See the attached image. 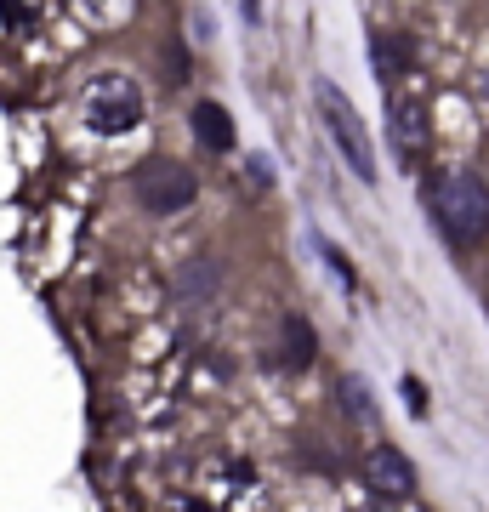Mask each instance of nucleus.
<instances>
[{
	"label": "nucleus",
	"instance_id": "obj_7",
	"mask_svg": "<svg viewBox=\"0 0 489 512\" xmlns=\"http://www.w3.org/2000/svg\"><path fill=\"white\" fill-rule=\"evenodd\" d=\"M188 120H194V137H200L211 154H228V148H234V120H228L222 103H194Z\"/></svg>",
	"mask_w": 489,
	"mask_h": 512
},
{
	"label": "nucleus",
	"instance_id": "obj_11",
	"mask_svg": "<svg viewBox=\"0 0 489 512\" xmlns=\"http://www.w3.org/2000/svg\"><path fill=\"white\" fill-rule=\"evenodd\" d=\"M404 393H410V410L421 416V410H427V399H421V382H404Z\"/></svg>",
	"mask_w": 489,
	"mask_h": 512
},
{
	"label": "nucleus",
	"instance_id": "obj_6",
	"mask_svg": "<svg viewBox=\"0 0 489 512\" xmlns=\"http://www.w3.org/2000/svg\"><path fill=\"white\" fill-rule=\"evenodd\" d=\"M393 148H399L404 165L427 160V103H416V97L393 103Z\"/></svg>",
	"mask_w": 489,
	"mask_h": 512
},
{
	"label": "nucleus",
	"instance_id": "obj_10",
	"mask_svg": "<svg viewBox=\"0 0 489 512\" xmlns=\"http://www.w3.org/2000/svg\"><path fill=\"white\" fill-rule=\"evenodd\" d=\"M370 57H376L381 74H399L404 63H410V46H404V40H376V46H370Z\"/></svg>",
	"mask_w": 489,
	"mask_h": 512
},
{
	"label": "nucleus",
	"instance_id": "obj_3",
	"mask_svg": "<svg viewBox=\"0 0 489 512\" xmlns=\"http://www.w3.org/2000/svg\"><path fill=\"white\" fill-rule=\"evenodd\" d=\"M143 120V92L131 86L126 74H97L86 86V126L97 137H126L131 126Z\"/></svg>",
	"mask_w": 489,
	"mask_h": 512
},
{
	"label": "nucleus",
	"instance_id": "obj_9",
	"mask_svg": "<svg viewBox=\"0 0 489 512\" xmlns=\"http://www.w3.org/2000/svg\"><path fill=\"white\" fill-rule=\"evenodd\" d=\"M279 359H285L290 370L313 365V325L308 319H285V348H279Z\"/></svg>",
	"mask_w": 489,
	"mask_h": 512
},
{
	"label": "nucleus",
	"instance_id": "obj_2",
	"mask_svg": "<svg viewBox=\"0 0 489 512\" xmlns=\"http://www.w3.org/2000/svg\"><path fill=\"white\" fill-rule=\"evenodd\" d=\"M313 103H319L325 137L336 143V154L353 165V177H359V183H376V148H370V131H364L359 109L347 103V92L336 80H319V86H313Z\"/></svg>",
	"mask_w": 489,
	"mask_h": 512
},
{
	"label": "nucleus",
	"instance_id": "obj_5",
	"mask_svg": "<svg viewBox=\"0 0 489 512\" xmlns=\"http://www.w3.org/2000/svg\"><path fill=\"white\" fill-rule=\"evenodd\" d=\"M364 484H370V495H381V501H410V495H416V467H410L393 444H381V450L364 456Z\"/></svg>",
	"mask_w": 489,
	"mask_h": 512
},
{
	"label": "nucleus",
	"instance_id": "obj_4",
	"mask_svg": "<svg viewBox=\"0 0 489 512\" xmlns=\"http://www.w3.org/2000/svg\"><path fill=\"white\" fill-rule=\"evenodd\" d=\"M131 188H137V205L154 211V217H177V211L194 205V171L177 160H143Z\"/></svg>",
	"mask_w": 489,
	"mask_h": 512
},
{
	"label": "nucleus",
	"instance_id": "obj_8",
	"mask_svg": "<svg viewBox=\"0 0 489 512\" xmlns=\"http://www.w3.org/2000/svg\"><path fill=\"white\" fill-rule=\"evenodd\" d=\"M69 12L91 29H120V23H131L137 0H69Z\"/></svg>",
	"mask_w": 489,
	"mask_h": 512
},
{
	"label": "nucleus",
	"instance_id": "obj_1",
	"mask_svg": "<svg viewBox=\"0 0 489 512\" xmlns=\"http://www.w3.org/2000/svg\"><path fill=\"white\" fill-rule=\"evenodd\" d=\"M433 211L438 222H444V234L461 239V245H472V239L489 234V188L484 177H472V171H461V165H444L433 177Z\"/></svg>",
	"mask_w": 489,
	"mask_h": 512
}]
</instances>
